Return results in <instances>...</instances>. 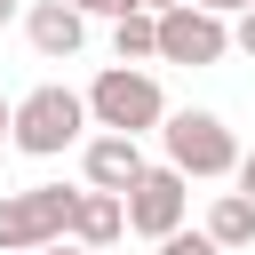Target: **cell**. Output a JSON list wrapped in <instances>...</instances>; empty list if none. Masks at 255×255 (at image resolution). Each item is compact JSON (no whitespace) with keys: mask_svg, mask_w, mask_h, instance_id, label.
Wrapping results in <instances>:
<instances>
[{"mask_svg":"<svg viewBox=\"0 0 255 255\" xmlns=\"http://www.w3.org/2000/svg\"><path fill=\"white\" fill-rule=\"evenodd\" d=\"M80 191L64 183H32V191H0V255H40L56 239H72Z\"/></svg>","mask_w":255,"mask_h":255,"instance_id":"1","label":"cell"},{"mask_svg":"<svg viewBox=\"0 0 255 255\" xmlns=\"http://www.w3.org/2000/svg\"><path fill=\"white\" fill-rule=\"evenodd\" d=\"M88 112H96V128H120V135L167 128V96H159V80L135 72V64H112V72L88 88Z\"/></svg>","mask_w":255,"mask_h":255,"instance_id":"2","label":"cell"},{"mask_svg":"<svg viewBox=\"0 0 255 255\" xmlns=\"http://www.w3.org/2000/svg\"><path fill=\"white\" fill-rule=\"evenodd\" d=\"M96 112H88V96H72V88H32L24 104H16V151H32V159H56V151H72L80 143V128H88Z\"/></svg>","mask_w":255,"mask_h":255,"instance_id":"3","label":"cell"},{"mask_svg":"<svg viewBox=\"0 0 255 255\" xmlns=\"http://www.w3.org/2000/svg\"><path fill=\"white\" fill-rule=\"evenodd\" d=\"M159 135H167V159L183 175H239V143H231V128L215 112H175Z\"/></svg>","mask_w":255,"mask_h":255,"instance_id":"4","label":"cell"},{"mask_svg":"<svg viewBox=\"0 0 255 255\" xmlns=\"http://www.w3.org/2000/svg\"><path fill=\"white\" fill-rule=\"evenodd\" d=\"M191 175L167 159V167H143L135 175V191H128V231H143L151 247L167 239V231H183V207H191V191H183Z\"/></svg>","mask_w":255,"mask_h":255,"instance_id":"5","label":"cell"},{"mask_svg":"<svg viewBox=\"0 0 255 255\" xmlns=\"http://www.w3.org/2000/svg\"><path fill=\"white\" fill-rule=\"evenodd\" d=\"M223 48H231V32H223V16L199 8V0H183V8L159 16V56H167V64H215Z\"/></svg>","mask_w":255,"mask_h":255,"instance_id":"6","label":"cell"},{"mask_svg":"<svg viewBox=\"0 0 255 255\" xmlns=\"http://www.w3.org/2000/svg\"><path fill=\"white\" fill-rule=\"evenodd\" d=\"M80 159H88V183H96V191H135V175H143V143L120 135V128H104Z\"/></svg>","mask_w":255,"mask_h":255,"instance_id":"7","label":"cell"},{"mask_svg":"<svg viewBox=\"0 0 255 255\" xmlns=\"http://www.w3.org/2000/svg\"><path fill=\"white\" fill-rule=\"evenodd\" d=\"M24 32H32V48H40V56H80V40H88V16H80L72 0H40V8L24 16Z\"/></svg>","mask_w":255,"mask_h":255,"instance_id":"8","label":"cell"},{"mask_svg":"<svg viewBox=\"0 0 255 255\" xmlns=\"http://www.w3.org/2000/svg\"><path fill=\"white\" fill-rule=\"evenodd\" d=\"M128 231V191H80V215H72V239H88V247H112Z\"/></svg>","mask_w":255,"mask_h":255,"instance_id":"9","label":"cell"},{"mask_svg":"<svg viewBox=\"0 0 255 255\" xmlns=\"http://www.w3.org/2000/svg\"><path fill=\"white\" fill-rule=\"evenodd\" d=\"M207 239H215V247H247V239H255V199H247V191H223V199L207 207Z\"/></svg>","mask_w":255,"mask_h":255,"instance_id":"10","label":"cell"},{"mask_svg":"<svg viewBox=\"0 0 255 255\" xmlns=\"http://www.w3.org/2000/svg\"><path fill=\"white\" fill-rule=\"evenodd\" d=\"M112 48H120V64H143V56H159V16H151V8H128V16H112Z\"/></svg>","mask_w":255,"mask_h":255,"instance_id":"11","label":"cell"},{"mask_svg":"<svg viewBox=\"0 0 255 255\" xmlns=\"http://www.w3.org/2000/svg\"><path fill=\"white\" fill-rule=\"evenodd\" d=\"M159 255H223V247H215L207 231H167V239H159Z\"/></svg>","mask_w":255,"mask_h":255,"instance_id":"12","label":"cell"},{"mask_svg":"<svg viewBox=\"0 0 255 255\" xmlns=\"http://www.w3.org/2000/svg\"><path fill=\"white\" fill-rule=\"evenodd\" d=\"M72 8H80V16H128L135 0H72Z\"/></svg>","mask_w":255,"mask_h":255,"instance_id":"13","label":"cell"},{"mask_svg":"<svg viewBox=\"0 0 255 255\" xmlns=\"http://www.w3.org/2000/svg\"><path fill=\"white\" fill-rule=\"evenodd\" d=\"M231 40H239V48H247V56H255V8H247V16H239V32H231Z\"/></svg>","mask_w":255,"mask_h":255,"instance_id":"14","label":"cell"},{"mask_svg":"<svg viewBox=\"0 0 255 255\" xmlns=\"http://www.w3.org/2000/svg\"><path fill=\"white\" fill-rule=\"evenodd\" d=\"M239 191L255 199V151H239Z\"/></svg>","mask_w":255,"mask_h":255,"instance_id":"15","label":"cell"},{"mask_svg":"<svg viewBox=\"0 0 255 255\" xmlns=\"http://www.w3.org/2000/svg\"><path fill=\"white\" fill-rule=\"evenodd\" d=\"M199 8H215V16H247L255 0H199Z\"/></svg>","mask_w":255,"mask_h":255,"instance_id":"16","label":"cell"},{"mask_svg":"<svg viewBox=\"0 0 255 255\" xmlns=\"http://www.w3.org/2000/svg\"><path fill=\"white\" fill-rule=\"evenodd\" d=\"M40 255H96L88 239H56V247H40Z\"/></svg>","mask_w":255,"mask_h":255,"instance_id":"17","label":"cell"},{"mask_svg":"<svg viewBox=\"0 0 255 255\" xmlns=\"http://www.w3.org/2000/svg\"><path fill=\"white\" fill-rule=\"evenodd\" d=\"M0 135H16V104L8 96H0Z\"/></svg>","mask_w":255,"mask_h":255,"instance_id":"18","label":"cell"},{"mask_svg":"<svg viewBox=\"0 0 255 255\" xmlns=\"http://www.w3.org/2000/svg\"><path fill=\"white\" fill-rule=\"evenodd\" d=\"M135 8H151V16H167V8H183V0H135Z\"/></svg>","mask_w":255,"mask_h":255,"instance_id":"19","label":"cell"},{"mask_svg":"<svg viewBox=\"0 0 255 255\" xmlns=\"http://www.w3.org/2000/svg\"><path fill=\"white\" fill-rule=\"evenodd\" d=\"M8 16H16V0H0V24H8Z\"/></svg>","mask_w":255,"mask_h":255,"instance_id":"20","label":"cell"}]
</instances>
